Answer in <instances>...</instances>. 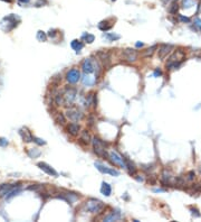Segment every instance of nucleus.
I'll return each mask as SVG.
<instances>
[{"mask_svg": "<svg viewBox=\"0 0 201 222\" xmlns=\"http://www.w3.org/2000/svg\"><path fill=\"white\" fill-rule=\"evenodd\" d=\"M183 60H184V53L182 51H177L169 58L168 63H167V67L169 70L177 69V67L180 66V64L183 62Z\"/></svg>", "mask_w": 201, "mask_h": 222, "instance_id": "f257e3e1", "label": "nucleus"}, {"mask_svg": "<svg viewBox=\"0 0 201 222\" xmlns=\"http://www.w3.org/2000/svg\"><path fill=\"white\" fill-rule=\"evenodd\" d=\"M86 210L91 213H98L104 209V204L100 202V200L96 199H89L85 204Z\"/></svg>", "mask_w": 201, "mask_h": 222, "instance_id": "f03ea898", "label": "nucleus"}, {"mask_svg": "<svg viewBox=\"0 0 201 222\" xmlns=\"http://www.w3.org/2000/svg\"><path fill=\"white\" fill-rule=\"evenodd\" d=\"M92 144H93V148H94V152H95L96 155H98L100 157H105L106 155H107L104 145H103V143L98 138L94 137V138L92 139Z\"/></svg>", "mask_w": 201, "mask_h": 222, "instance_id": "7ed1b4c3", "label": "nucleus"}, {"mask_svg": "<svg viewBox=\"0 0 201 222\" xmlns=\"http://www.w3.org/2000/svg\"><path fill=\"white\" fill-rule=\"evenodd\" d=\"M110 158H111V161H112L113 164L120 166L121 168H124V169L126 168V162H125V159H124L121 155H119L116 152L112 150V152L110 153Z\"/></svg>", "mask_w": 201, "mask_h": 222, "instance_id": "20e7f679", "label": "nucleus"}, {"mask_svg": "<svg viewBox=\"0 0 201 222\" xmlns=\"http://www.w3.org/2000/svg\"><path fill=\"white\" fill-rule=\"evenodd\" d=\"M66 118H68L70 121H78L83 118V113L82 111H79L76 108H70L66 111Z\"/></svg>", "mask_w": 201, "mask_h": 222, "instance_id": "39448f33", "label": "nucleus"}, {"mask_svg": "<svg viewBox=\"0 0 201 222\" xmlns=\"http://www.w3.org/2000/svg\"><path fill=\"white\" fill-rule=\"evenodd\" d=\"M79 79H81V72L77 69H72L66 74V80L72 84L77 83Z\"/></svg>", "mask_w": 201, "mask_h": 222, "instance_id": "423d86ee", "label": "nucleus"}, {"mask_svg": "<svg viewBox=\"0 0 201 222\" xmlns=\"http://www.w3.org/2000/svg\"><path fill=\"white\" fill-rule=\"evenodd\" d=\"M122 56L126 62L132 63V62H135L137 60V52L135 50H132V48H126L125 51H123Z\"/></svg>", "mask_w": 201, "mask_h": 222, "instance_id": "0eeeda50", "label": "nucleus"}, {"mask_svg": "<svg viewBox=\"0 0 201 222\" xmlns=\"http://www.w3.org/2000/svg\"><path fill=\"white\" fill-rule=\"evenodd\" d=\"M95 167L100 172V173H104V174H110V175H113V176H119L120 173L116 169L114 168H111L109 166H105L100 163H95Z\"/></svg>", "mask_w": 201, "mask_h": 222, "instance_id": "6e6552de", "label": "nucleus"}, {"mask_svg": "<svg viewBox=\"0 0 201 222\" xmlns=\"http://www.w3.org/2000/svg\"><path fill=\"white\" fill-rule=\"evenodd\" d=\"M64 103L65 104H72L76 98V90L75 89H67L64 93Z\"/></svg>", "mask_w": 201, "mask_h": 222, "instance_id": "1a4fd4ad", "label": "nucleus"}, {"mask_svg": "<svg viewBox=\"0 0 201 222\" xmlns=\"http://www.w3.org/2000/svg\"><path fill=\"white\" fill-rule=\"evenodd\" d=\"M17 17L15 16V15H10V16H7V17H5V18L2 19L4 21H6V25H8L7 27H6L5 32H10L11 29H14L16 26H17Z\"/></svg>", "mask_w": 201, "mask_h": 222, "instance_id": "9d476101", "label": "nucleus"}, {"mask_svg": "<svg viewBox=\"0 0 201 222\" xmlns=\"http://www.w3.org/2000/svg\"><path fill=\"white\" fill-rule=\"evenodd\" d=\"M172 48H173V46L170 45V44H162V45H160L159 51H158V56H159V58H160V60H163L165 56L171 52Z\"/></svg>", "mask_w": 201, "mask_h": 222, "instance_id": "9b49d317", "label": "nucleus"}, {"mask_svg": "<svg viewBox=\"0 0 201 222\" xmlns=\"http://www.w3.org/2000/svg\"><path fill=\"white\" fill-rule=\"evenodd\" d=\"M37 166L40 168L43 172H45L46 174H48V175H51V176H58V173L51 166H49L48 164H46V163H38L37 164Z\"/></svg>", "mask_w": 201, "mask_h": 222, "instance_id": "f8f14e48", "label": "nucleus"}, {"mask_svg": "<svg viewBox=\"0 0 201 222\" xmlns=\"http://www.w3.org/2000/svg\"><path fill=\"white\" fill-rule=\"evenodd\" d=\"M82 69H83V72H84V73L91 74L94 72L95 66H94V63L92 62L91 58H86V60H84V62H83Z\"/></svg>", "mask_w": 201, "mask_h": 222, "instance_id": "ddd939ff", "label": "nucleus"}, {"mask_svg": "<svg viewBox=\"0 0 201 222\" xmlns=\"http://www.w3.org/2000/svg\"><path fill=\"white\" fill-rule=\"evenodd\" d=\"M98 57L100 58V61L103 62L104 66H109L111 63V56H110V53L107 52H98Z\"/></svg>", "mask_w": 201, "mask_h": 222, "instance_id": "4468645a", "label": "nucleus"}, {"mask_svg": "<svg viewBox=\"0 0 201 222\" xmlns=\"http://www.w3.org/2000/svg\"><path fill=\"white\" fill-rule=\"evenodd\" d=\"M19 134H20V136L23 137V140H25V141H27V143H30V141H32V140H34V137L30 135V132L28 131L27 128H21V129L19 130Z\"/></svg>", "mask_w": 201, "mask_h": 222, "instance_id": "2eb2a0df", "label": "nucleus"}, {"mask_svg": "<svg viewBox=\"0 0 201 222\" xmlns=\"http://www.w3.org/2000/svg\"><path fill=\"white\" fill-rule=\"evenodd\" d=\"M67 130H68V132L72 136H77L78 132H79V126L77 125V124H75V122H72V124H69L68 127H67Z\"/></svg>", "mask_w": 201, "mask_h": 222, "instance_id": "dca6fc26", "label": "nucleus"}, {"mask_svg": "<svg viewBox=\"0 0 201 222\" xmlns=\"http://www.w3.org/2000/svg\"><path fill=\"white\" fill-rule=\"evenodd\" d=\"M82 82L85 85H87V87H92V85H94L96 82V79L95 78H93V76H89L87 73H85V75L83 76L82 79Z\"/></svg>", "mask_w": 201, "mask_h": 222, "instance_id": "f3484780", "label": "nucleus"}, {"mask_svg": "<svg viewBox=\"0 0 201 222\" xmlns=\"http://www.w3.org/2000/svg\"><path fill=\"white\" fill-rule=\"evenodd\" d=\"M100 192H102V194L105 195V196H110L111 193H112L111 185L109 183H106V182H103L102 183V187H100Z\"/></svg>", "mask_w": 201, "mask_h": 222, "instance_id": "a211bd4d", "label": "nucleus"}, {"mask_svg": "<svg viewBox=\"0 0 201 222\" xmlns=\"http://www.w3.org/2000/svg\"><path fill=\"white\" fill-rule=\"evenodd\" d=\"M120 218H121V213L119 212V211H113V212L111 213L110 215H107V217L104 218V221H116V220H119Z\"/></svg>", "mask_w": 201, "mask_h": 222, "instance_id": "6ab92c4d", "label": "nucleus"}, {"mask_svg": "<svg viewBox=\"0 0 201 222\" xmlns=\"http://www.w3.org/2000/svg\"><path fill=\"white\" fill-rule=\"evenodd\" d=\"M112 24H110V21L109 20H103V21H100V24H98V28H100V30H103V32H107L109 29H111L112 28Z\"/></svg>", "mask_w": 201, "mask_h": 222, "instance_id": "aec40b11", "label": "nucleus"}, {"mask_svg": "<svg viewBox=\"0 0 201 222\" xmlns=\"http://www.w3.org/2000/svg\"><path fill=\"white\" fill-rule=\"evenodd\" d=\"M14 187H15L14 185H9V184L0 185V195H4V194H7V193H9L10 191L12 190Z\"/></svg>", "mask_w": 201, "mask_h": 222, "instance_id": "412c9836", "label": "nucleus"}, {"mask_svg": "<svg viewBox=\"0 0 201 222\" xmlns=\"http://www.w3.org/2000/svg\"><path fill=\"white\" fill-rule=\"evenodd\" d=\"M70 46H72V48H73V50H75V51L78 53V52H79L83 48V46H84V45H83L82 42H79V41H77V39H74L73 42L70 43Z\"/></svg>", "mask_w": 201, "mask_h": 222, "instance_id": "4be33fe9", "label": "nucleus"}, {"mask_svg": "<svg viewBox=\"0 0 201 222\" xmlns=\"http://www.w3.org/2000/svg\"><path fill=\"white\" fill-rule=\"evenodd\" d=\"M156 50V45H153V46H151L150 48H147V50H145V51L142 53V56L143 57H150V56L153 55V53H154V51Z\"/></svg>", "mask_w": 201, "mask_h": 222, "instance_id": "5701e85b", "label": "nucleus"}, {"mask_svg": "<svg viewBox=\"0 0 201 222\" xmlns=\"http://www.w3.org/2000/svg\"><path fill=\"white\" fill-rule=\"evenodd\" d=\"M55 121L62 126L65 125V122H66V116H64L63 113H57L55 116Z\"/></svg>", "mask_w": 201, "mask_h": 222, "instance_id": "b1692460", "label": "nucleus"}, {"mask_svg": "<svg viewBox=\"0 0 201 222\" xmlns=\"http://www.w3.org/2000/svg\"><path fill=\"white\" fill-rule=\"evenodd\" d=\"M81 139L86 144L91 143V137H89V134L87 132V130H83L82 131V137H81Z\"/></svg>", "mask_w": 201, "mask_h": 222, "instance_id": "393cba45", "label": "nucleus"}, {"mask_svg": "<svg viewBox=\"0 0 201 222\" xmlns=\"http://www.w3.org/2000/svg\"><path fill=\"white\" fill-rule=\"evenodd\" d=\"M83 39L86 43H88V44H92V43L94 42L95 37H94V35H92V34H84L83 35Z\"/></svg>", "mask_w": 201, "mask_h": 222, "instance_id": "a878e982", "label": "nucleus"}, {"mask_svg": "<svg viewBox=\"0 0 201 222\" xmlns=\"http://www.w3.org/2000/svg\"><path fill=\"white\" fill-rule=\"evenodd\" d=\"M28 155L32 158H36L40 155V150H38L37 148H32V149H30V150L28 152Z\"/></svg>", "mask_w": 201, "mask_h": 222, "instance_id": "bb28decb", "label": "nucleus"}, {"mask_svg": "<svg viewBox=\"0 0 201 222\" xmlns=\"http://www.w3.org/2000/svg\"><path fill=\"white\" fill-rule=\"evenodd\" d=\"M105 37L111 42H114V41H117V39L121 38V36L117 35V34H105Z\"/></svg>", "mask_w": 201, "mask_h": 222, "instance_id": "cd10ccee", "label": "nucleus"}, {"mask_svg": "<svg viewBox=\"0 0 201 222\" xmlns=\"http://www.w3.org/2000/svg\"><path fill=\"white\" fill-rule=\"evenodd\" d=\"M126 168L128 169V173H130L131 175H134V174L136 173V168L134 167V165L131 164L130 162H128V161H126Z\"/></svg>", "mask_w": 201, "mask_h": 222, "instance_id": "c85d7f7f", "label": "nucleus"}, {"mask_svg": "<svg viewBox=\"0 0 201 222\" xmlns=\"http://www.w3.org/2000/svg\"><path fill=\"white\" fill-rule=\"evenodd\" d=\"M37 39H38L39 42H45L46 39H47V35H46V33L39 30V32L37 33Z\"/></svg>", "mask_w": 201, "mask_h": 222, "instance_id": "c756f323", "label": "nucleus"}, {"mask_svg": "<svg viewBox=\"0 0 201 222\" xmlns=\"http://www.w3.org/2000/svg\"><path fill=\"white\" fill-rule=\"evenodd\" d=\"M193 5H194V0H183L182 1L183 8H190Z\"/></svg>", "mask_w": 201, "mask_h": 222, "instance_id": "7c9ffc66", "label": "nucleus"}, {"mask_svg": "<svg viewBox=\"0 0 201 222\" xmlns=\"http://www.w3.org/2000/svg\"><path fill=\"white\" fill-rule=\"evenodd\" d=\"M177 10H178V4L172 2V5H171V7H170L169 11L171 13V14H177Z\"/></svg>", "mask_w": 201, "mask_h": 222, "instance_id": "2f4dec72", "label": "nucleus"}, {"mask_svg": "<svg viewBox=\"0 0 201 222\" xmlns=\"http://www.w3.org/2000/svg\"><path fill=\"white\" fill-rule=\"evenodd\" d=\"M34 141H35L36 144H38V145H40V146L46 145L45 140H43V139H40V138H37V137H34Z\"/></svg>", "mask_w": 201, "mask_h": 222, "instance_id": "473e14b6", "label": "nucleus"}, {"mask_svg": "<svg viewBox=\"0 0 201 222\" xmlns=\"http://www.w3.org/2000/svg\"><path fill=\"white\" fill-rule=\"evenodd\" d=\"M179 19H180L181 21H183V23H190V21H191L189 17H184L182 15H179Z\"/></svg>", "mask_w": 201, "mask_h": 222, "instance_id": "72a5a7b5", "label": "nucleus"}, {"mask_svg": "<svg viewBox=\"0 0 201 222\" xmlns=\"http://www.w3.org/2000/svg\"><path fill=\"white\" fill-rule=\"evenodd\" d=\"M8 145V140L6 138H0V147H5Z\"/></svg>", "mask_w": 201, "mask_h": 222, "instance_id": "f704fd0d", "label": "nucleus"}, {"mask_svg": "<svg viewBox=\"0 0 201 222\" xmlns=\"http://www.w3.org/2000/svg\"><path fill=\"white\" fill-rule=\"evenodd\" d=\"M194 25L201 30V19L200 18H196L194 19Z\"/></svg>", "mask_w": 201, "mask_h": 222, "instance_id": "c9c22d12", "label": "nucleus"}, {"mask_svg": "<svg viewBox=\"0 0 201 222\" xmlns=\"http://www.w3.org/2000/svg\"><path fill=\"white\" fill-rule=\"evenodd\" d=\"M56 35V32H55V29H50L49 33H48V36L49 37H54Z\"/></svg>", "mask_w": 201, "mask_h": 222, "instance_id": "e433bc0d", "label": "nucleus"}, {"mask_svg": "<svg viewBox=\"0 0 201 222\" xmlns=\"http://www.w3.org/2000/svg\"><path fill=\"white\" fill-rule=\"evenodd\" d=\"M193 175H194V173H193V172H190V173H189V176H188V180L189 181L193 180V178H194V176Z\"/></svg>", "mask_w": 201, "mask_h": 222, "instance_id": "4c0bfd02", "label": "nucleus"}, {"mask_svg": "<svg viewBox=\"0 0 201 222\" xmlns=\"http://www.w3.org/2000/svg\"><path fill=\"white\" fill-rule=\"evenodd\" d=\"M143 45H144V44H143V43H141V42H137L136 44H135V46H136V47H143Z\"/></svg>", "mask_w": 201, "mask_h": 222, "instance_id": "58836bf2", "label": "nucleus"}, {"mask_svg": "<svg viewBox=\"0 0 201 222\" xmlns=\"http://www.w3.org/2000/svg\"><path fill=\"white\" fill-rule=\"evenodd\" d=\"M154 75H156H156H161V71H160V70H156V72H154Z\"/></svg>", "mask_w": 201, "mask_h": 222, "instance_id": "ea45409f", "label": "nucleus"}, {"mask_svg": "<svg viewBox=\"0 0 201 222\" xmlns=\"http://www.w3.org/2000/svg\"><path fill=\"white\" fill-rule=\"evenodd\" d=\"M19 1H20V2H23V4H28L30 0H19Z\"/></svg>", "mask_w": 201, "mask_h": 222, "instance_id": "a19ab883", "label": "nucleus"}, {"mask_svg": "<svg viewBox=\"0 0 201 222\" xmlns=\"http://www.w3.org/2000/svg\"><path fill=\"white\" fill-rule=\"evenodd\" d=\"M4 1H7V2H10V0H4Z\"/></svg>", "mask_w": 201, "mask_h": 222, "instance_id": "79ce46f5", "label": "nucleus"}, {"mask_svg": "<svg viewBox=\"0 0 201 222\" xmlns=\"http://www.w3.org/2000/svg\"><path fill=\"white\" fill-rule=\"evenodd\" d=\"M163 1H164V2H168V1H169V0H163Z\"/></svg>", "mask_w": 201, "mask_h": 222, "instance_id": "37998d69", "label": "nucleus"}, {"mask_svg": "<svg viewBox=\"0 0 201 222\" xmlns=\"http://www.w3.org/2000/svg\"><path fill=\"white\" fill-rule=\"evenodd\" d=\"M112 1H115V0H112Z\"/></svg>", "mask_w": 201, "mask_h": 222, "instance_id": "c03bdc74", "label": "nucleus"}]
</instances>
